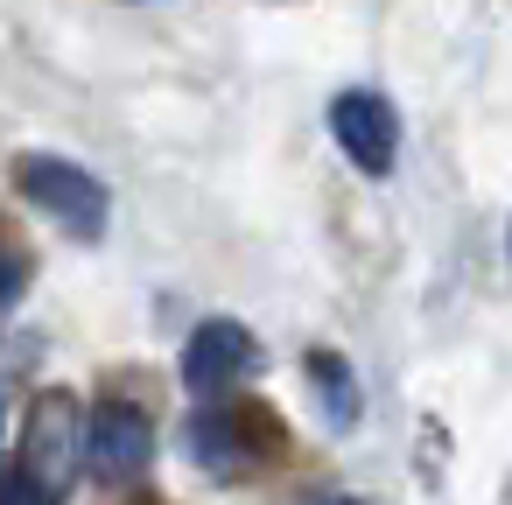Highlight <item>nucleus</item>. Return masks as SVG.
Segmentation results:
<instances>
[{
  "mask_svg": "<svg viewBox=\"0 0 512 505\" xmlns=\"http://www.w3.org/2000/svg\"><path fill=\"white\" fill-rule=\"evenodd\" d=\"M15 302H22V260H15V253H0V316H8Z\"/></svg>",
  "mask_w": 512,
  "mask_h": 505,
  "instance_id": "1a4fd4ad",
  "label": "nucleus"
},
{
  "mask_svg": "<svg viewBox=\"0 0 512 505\" xmlns=\"http://www.w3.org/2000/svg\"><path fill=\"white\" fill-rule=\"evenodd\" d=\"M309 379L323 386V414H330V421H358V386H351V372H344L330 351L309 358Z\"/></svg>",
  "mask_w": 512,
  "mask_h": 505,
  "instance_id": "0eeeda50",
  "label": "nucleus"
},
{
  "mask_svg": "<svg viewBox=\"0 0 512 505\" xmlns=\"http://www.w3.org/2000/svg\"><path fill=\"white\" fill-rule=\"evenodd\" d=\"M260 372V344L239 330V323H204L197 337H190V351H183V386L190 393H232L239 379H253Z\"/></svg>",
  "mask_w": 512,
  "mask_h": 505,
  "instance_id": "423d86ee",
  "label": "nucleus"
},
{
  "mask_svg": "<svg viewBox=\"0 0 512 505\" xmlns=\"http://www.w3.org/2000/svg\"><path fill=\"white\" fill-rule=\"evenodd\" d=\"M330 134H337V148H344L365 176H386L393 155H400V113H393L379 92H337V99H330Z\"/></svg>",
  "mask_w": 512,
  "mask_h": 505,
  "instance_id": "39448f33",
  "label": "nucleus"
},
{
  "mask_svg": "<svg viewBox=\"0 0 512 505\" xmlns=\"http://www.w3.org/2000/svg\"><path fill=\"white\" fill-rule=\"evenodd\" d=\"M190 449L211 477H253V463L274 449V428L260 421V407H204L190 421Z\"/></svg>",
  "mask_w": 512,
  "mask_h": 505,
  "instance_id": "20e7f679",
  "label": "nucleus"
},
{
  "mask_svg": "<svg viewBox=\"0 0 512 505\" xmlns=\"http://www.w3.org/2000/svg\"><path fill=\"white\" fill-rule=\"evenodd\" d=\"M330 505H358V498H330Z\"/></svg>",
  "mask_w": 512,
  "mask_h": 505,
  "instance_id": "9d476101",
  "label": "nucleus"
},
{
  "mask_svg": "<svg viewBox=\"0 0 512 505\" xmlns=\"http://www.w3.org/2000/svg\"><path fill=\"white\" fill-rule=\"evenodd\" d=\"M78 449H85V442H78V400H71V393H36V407H29V421H22V449H15V463L43 484L50 505L64 498Z\"/></svg>",
  "mask_w": 512,
  "mask_h": 505,
  "instance_id": "f03ea898",
  "label": "nucleus"
},
{
  "mask_svg": "<svg viewBox=\"0 0 512 505\" xmlns=\"http://www.w3.org/2000/svg\"><path fill=\"white\" fill-rule=\"evenodd\" d=\"M0 505H50V498H43V484L22 463H0Z\"/></svg>",
  "mask_w": 512,
  "mask_h": 505,
  "instance_id": "6e6552de",
  "label": "nucleus"
},
{
  "mask_svg": "<svg viewBox=\"0 0 512 505\" xmlns=\"http://www.w3.org/2000/svg\"><path fill=\"white\" fill-rule=\"evenodd\" d=\"M22 190L50 211V218H64L78 239H99L106 232V211H113V197H106V183L92 176V169H78V162H57V155H22Z\"/></svg>",
  "mask_w": 512,
  "mask_h": 505,
  "instance_id": "f257e3e1",
  "label": "nucleus"
},
{
  "mask_svg": "<svg viewBox=\"0 0 512 505\" xmlns=\"http://www.w3.org/2000/svg\"><path fill=\"white\" fill-rule=\"evenodd\" d=\"M155 456V421L134 407V400H106L85 428V463L99 484H134Z\"/></svg>",
  "mask_w": 512,
  "mask_h": 505,
  "instance_id": "7ed1b4c3",
  "label": "nucleus"
}]
</instances>
